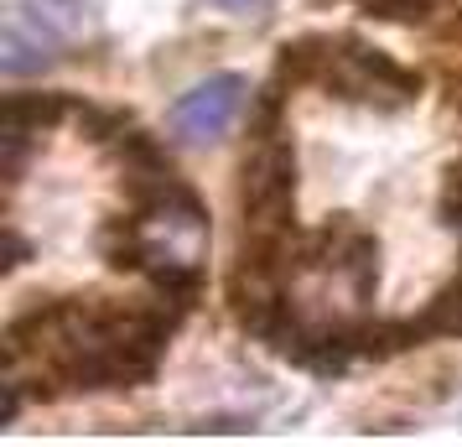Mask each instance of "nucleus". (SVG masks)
I'll return each instance as SVG.
<instances>
[{"mask_svg": "<svg viewBox=\"0 0 462 447\" xmlns=\"http://www.w3.org/2000/svg\"><path fill=\"white\" fill-rule=\"evenodd\" d=\"M188 307L171 297H37L5 322V380L37 401L135 390L156 375Z\"/></svg>", "mask_w": 462, "mask_h": 447, "instance_id": "nucleus-1", "label": "nucleus"}, {"mask_svg": "<svg viewBox=\"0 0 462 447\" xmlns=\"http://www.w3.org/2000/svg\"><path fill=\"white\" fill-rule=\"evenodd\" d=\"M275 84L286 88H322L328 99H343V105L358 109H379V115H395V109H411L420 99V73L416 68L395 63L390 52L358 42L348 32H307L296 42L281 47L275 58Z\"/></svg>", "mask_w": 462, "mask_h": 447, "instance_id": "nucleus-2", "label": "nucleus"}, {"mask_svg": "<svg viewBox=\"0 0 462 447\" xmlns=\"http://www.w3.org/2000/svg\"><path fill=\"white\" fill-rule=\"evenodd\" d=\"M239 239H301L296 235V146L281 120L250 130V151L239 162Z\"/></svg>", "mask_w": 462, "mask_h": 447, "instance_id": "nucleus-3", "label": "nucleus"}, {"mask_svg": "<svg viewBox=\"0 0 462 447\" xmlns=\"http://www.w3.org/2000/svg\"><path fill=\"white\" fill-rule=\"evenodd\" d=\"M88 0H5V32H0V68L5 79H26L63 63L68 47L88 37Z\"/></svg>", "mask_w": 462, "mask_h": 447, "instance_id": "nucleus-4", "label": "nucleus"}, {"mask_svg": "<svg viewBox=\"0 0 462 447\" xmlns=\"http://www.w3.org/2000/svg\"><path fill=\"white\" fill-rule=\"evenodd\" d=\"M245 105H250V79L245 73H213L171 105L167 130L182 146H218L234 130V120L245 115Z\"/></svg>", "mask_w": 462, "mask_h": 447, "instance_id": "nucleus-5", "label": "nucleus"}, {"mask_svg": "<svg viewBox=\"0 0 462 447\" xmlns=\"http://www.w3.org/2000/svg\"><path fill=\"white\" fill-rule=\"evenodd\" d=\"M63 115H73L63 94H11L5 99V115H0V141H5V177L16 182L22 177V162H26V146L47 135Z\"/></svg>", "mask_w": 462, "mask_h": 447, "instance_id": "nucleus-6", "label": "nucleus"}, {"mask_svg": "<svg viewBox=\"0 0 462 447\" xmlns=\"http://www.w3.org/2000/svg\"><path fill=\"white\" fill-rule=\"evenodd\" d=\"M420 328H426V339H462V271L426 302Z\"/></svg>", "mask_w": 462, "mask_h": 447, "instance_id": "nucleus-7", "label": "nucleus"}, {"mask_svg": "<svg viewBox=\"0 0 462 447\" xmlns=\"http://www.w3.org/2000/svg\"><path fill=\"white\" fill-rule=\"evenodd\" d=\"M441 213H447V224H457L462 229V162L457 167H447V182H441Z\"/></svg>", "mask_w": 462, "mask_h": 447, "instance_id": "nucleus-8", "label": "nucleus"}, {"mask_svg": "<svg viewBox=\"0 0 462 447\" xmlns=\"http://www.w3.org/2000/svg\"><path fill=\"white\" fill-rule=\"evenodd\" d=\"M218 11H229V16H271L275 0H213Z\"/></svg>", "mask_w": 462, "mask_h": 447, "instance_id": "nucleus-9", "label": "nucleus"}, {"mask_svg": "<svg viewBox=\"0 0 462 447\" xmlns=\"http://www.w3.org/2000/svg\"><path fill=\"white\" fill-rule=\"evenodd\" d=\"M22 260H26V245H22V235L11 229V235H5V271H16Z\"/></svg>", "mask_w": 462, "mask_h": 447, "instance_id": "nucleus-10", "label": "nucleus"}]
</instances>
